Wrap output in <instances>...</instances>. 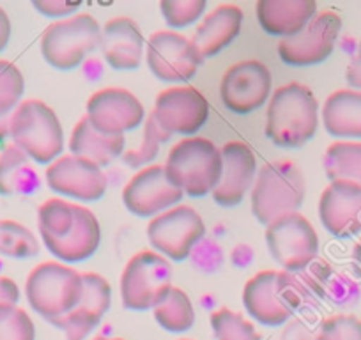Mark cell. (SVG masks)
Segmentation results:
<instances>
[{"instance_id":"obj_21","label":"cell","mask_w":361,"mask_h":340,"mask_svg":"<svg viewBox=\"0 0 361 340\" xmlns=\"http://www.w3.org/2000/svg\"><path fill=\"white\" fill-rule=\"evenodd\" d=\"M99 50L110 68L131 71L140 66L144 54V36L140 27L128 16H116L102 27Z\"/></svg>"},{"instance_id":"obj_1","label":"cell","mask_w":361,"mask_h":340,"mask_svg":"<svg viewBox=\"0 0 361 340\" xmlns=\"http://www.w3.org/2000/svg\"><path fill=\"white\" fill-rule=\"evenodd\" d=\"M319 126V102L312 89L300 82L280 85L267 105L266 137L279 147H301Z\"/></svg>"},{"instance_id":"obj_14","label":"cell","mask_w":361,"mask_h":340,"mask_svg":"<svg viewBox=\"0 0 361 340\" xmlns=\"http://www.w3.org/2000/svg\"><path fill=\"white\" fill-rule=\"evenodd\" d=\"M183 190L169 181L163 165H147L123 190V202L130 213L142 218H154L176 206L183 199Z\"/></svg>"},{"instance_id":"obj_6","label":"cell","mask_w":361,"mask_h":340,"mask_svg":"<svg viewBox=\"0 0 361 340\" xmlns=\"http://www.w3.org/2000/svg\"><path fill=\"white\" fill-rule=\"evenodd\" d=\"M102 27L89 13H78L48 25L41 36L44 61L61 71L78 68L99 47Z\"/></svg>"},{"instance_id":"obj_10","label":"cell","mask_w":361,"mask_h":340,"mask_svg":"<svg viewBox=\"0 0 361 340\" xmlns=\"http://www.w3.org/2000/svg\"><path fill=\"white\" fill-rule=\"evenodd\" d=\"M145 59L152 75L163 82H188L202 62L193 41L176 30L152 34L145 48Z\"/></svg>"},{"instance_id":"obj_22","label":"cell","mask_w":361,"mask_h":340,"mask_svg":"<svg viewBox=\"0 0 361 340\" xmlns=\"http://www.w3.org/2000/svg\"><path fill=\"white\" fill-rule=\"evenodd\" d=\"M257 20L267 34L290 37L301 32L317 15L315 0H259Z\"/></svg>"},{"instance_id":"obj_11","label":"cell","mask_w":361,"mask_h":340,"mask_svg":"<svg viewBox=\"0 0 361 340\" xmlns=\"http://www.w3.org/2000/svg\"><path fill=\"white\" fill-rule=\"evenodd\" d=\"M271 85L269 68L255 59H246L225 71L220 82V98L231 112L246 116L269 99Z\"/></svg>"},{"instance_id":"obj_16","label":"cell","mask_w":361,"mask_h":340,"mask_svg":"<svg viewBox=\"0 0 361 340\" xmlns=\"http://www.w3.org/2000/svg\"><path fill=\"white\" fill-rule=\"evenodd\" d=\"M152 116L169 133L195 135L209 119V103L195 87H169L156 96Z\"/></svg>"},{"instance_id":"obj_12","label":"cell","mask_w":361,"mask_h":340,"mask_svg":"<svg viewBox=\"0 0 361 340\" xmlns=\"http://www.w3.org/2000/svg\"><path fill=\"white\" fill-rule=\"evenodd\" d=\"M340 30H342L340 15H336L335 11L317 13L301 32L280 40L276 50L286 64H319L333 54Z\"/></svg>"},{"instance_id":"obj_27","label":"cell","mask_w":361,"mask_h":340,"mask_svg":"<svg viewBox=\"0 0 361 340\" xmlns=\"http://www.w3.org/2000/svg\"><path fill=\"white\" fill-rule=\"evenodd\" d=\"M37 186L39 176L29 156L15 144L8 145L0 154V195H27Z\"/></svg>"},{"instance_id":"obj_9","label":"cell","mask_w":361,"mask_h":340,"mask_svg":"<svg viewBox=\"0 0 361 340\" xmlns=\"http://www.w3.org/2000/svg\"><path fill=\"white\" fill-rule=\"evenodd\" d=\"M206 236L202 217L190 206H173L152 218L147 225V238L152 248L172 261H185Z\"/></svg>"},{"instance_id":"obj_4","label":"cell","mask_w":361,"mask_h":340,"mask_svg":"<svg viewBox=\"0 0 361 340\" xmlns=\"http://www.w3.org/2000/svg\"><path fill=\"white\" fill-rule=\"evenodd\" d=\"M9 137L36 163H54L64 149V131L54 109L41 99H23L9 117Z\"/></svg>"},{"instance_id":"obj_8","label":"cell","mask_w":361,"mask_h":340,"mask_svg":"<svg viewBox=\"0 0 361 340\" xmlns=\"http://www.w3.org/2000/svg\"><path fill=\"white\" fill-rule=\"evenodd\" d=\"M269 253L283 272H301L317 259L319 236L314 225L301 213L280 217L266 227Z\"/></svg>"},{"instance_id":"obj_3","label":"cell","mask_w":361,"mask_h":340,"mask_svg":"<svg viewBox=\"0 0 361 340\" xmlns=\"http://www.w3.org/2000/svg\"><path fill=\"white\" fill-rule=\"evenodd\" d=\"M307 193L303 170L294 162H271L257 170L252 186V213L267 227L280 217L296 213Z\"/></svg>"},{"instance_id":"obj_40","label":"cell","mask_w":361,"mask_h":340,"mask_svg":"<svg viewBox=\"0 0 361 340\" xmlns=\"http://www.w3.org/2000/svg\"><path fill=\"white\" fill-rule=\"evenodd\" d=\"M280 340H317V329L312 328L305 319L293 317L283 326Z\"/></svg>"},{"instance_id":"obj_5","label":"cell","mask_w":361,"mask_h":340,"mask_svg":"<svg viewBox=\"0 0 361 340\" xmlns=\"http://www.w3.org/2000/svg\"><path fill=\"white\" fill-rule=\"evenodd\" d=\"M82 273L62 262H43L27 277V301L47 321L71 312L82 300Z\"/></svg>"},{"instance_id":"obj_24","label":"cell","mask_w":361,"mask_h":340,"mask_svg":"<svg viewBox=\"0 0 361 340\" xmlns=\"http://www.w3.org/2000/svg\"><path fill=\"white\" fill-rule=\"evenodd\" d=\"M102 241V227L96 214L76 204V221L62 239L44 243L54 257L64 262H82L92 257Z\"/></svg>"},{"instance_id":"obj_32","label":"cell","mask_w":361,"mask_h":340,"mask_svg":"<svg viewBox=\"0 0 361 340\" xmlns=\"http://www.w3.org/2000/svg\"><path fill=\"white\" fill-rule=\"evenodd\" d=\"M214 339L216 340H260L259 332L239 312L221 307L211 315Z\"/></svg>"},{"instance_id":"obj_26","label":"cell","mask_w":361,"mask_h":340,"mask_svg":"<svg viewBox=\"0 0 361 340\" xmlns=\"http://www.w3.org/2000/svg\"><path fill=\"white\" fill-rule=\"evenodd\" d=\"M124 135H105L90 126L87 117H82L73 128L69 138V151L71 154L87 158L96 165H110L116 158L123 156Z\"/></svg>"},{"instance_id":"obj_18","label":"cell","mask_w":361,"mask_h":340,"mask_svg":"<svg viewBox=\"0 0 361 340\" xmlns=\"http://www.w3.org/2000/svg\"><path fill=\"white\" fill-rule=\"evenodd\" d=\"M319 218L329 234L345 239L361 232V186L331 181L319 199Z\"/></svg>"},{"instance_id":"obj_47","label":"cell","mask_w":361,"mask_h":340,"mask_svg":"<svg viewBox=\"0 0 361 340\" xmlns=\"http://www.w3.org/2000/svg\"><path fill=\"white\" fill-rule=\"evenodd\" d=\"M94 340H124V339H117V336H96Z\"/></svg>"},{"instance_id":"obj_43","label":"cell","mask_w":361,"mask_h":340,"mask_svg":"<svg viewBox=\"0 0 361 340\" xmlns=\"http://www.w3.org/2000/svg\"><path fill=\"white\" fill-rule=\"evenodd\" d=\"M231 259L238 268H246L253 261V248L250 245H238L232 250Z\"/></svg>"},{"instance_id":"obj_2","label":"cell","mask_w":361,"mask_h":340,"mask_svg":"<svg viewBox=\"0 0 361 340\" xmlns=\"http://www.w3.org/2000/svg\"><path fill=\"white\" fill-rule=\"evenodd\" d=\"M221 152L214 142L204 137H188L177 142L169 152L165 174L176 188L190 197L213 193L221 178Z\"/></svg>"},{"instance_id":"obj_7","label":"cell","mask_w":361,"mask_h":340,"mask_svg":"<svg viewBox=\"0 0 361 340\" xmlns=\"http://www.w3.org/2000/svg\"><path fill=\"white\" fill-rule=\"evenodd\" d=\"M172 289V266L152 250H142L121 275V300L128 310H154Z\"/></svg>"},{"instance_id":"obj_45","label":"cell","mask_w":361,"mask_h":340,"mask_svg":"<svg viewBox=\"0 0 361 340\" xmlns=\"http://www.w3.org/2000/svg\"><path fill=\"white\" fill-rule=\"evenodd\" d=\"M350 262H353V269L356 279L360 280L361 284V238L357 239L356 245L353 248V255H350Z\"/></svg>"},{"instance_id":"obj_28","label":"cell","mask_w":361,"mask_h":340,"mask_svg":"<svg viewBox=\"0 0 361 340\" xmlns=\"http://www.w3.org/2000/svg\"><path fill=\"white\" fill-rule=\"evenodd\" d=\"M324 170L329 181H350L361 186V142H333L324 152Z\"/></svg>"},{"instance_id":"obj_37","label":"cell","mask_w":361,"mask_h":340,"mask_svg":"<svg viewBox=\"0 0 361 340\" xmlns=\"http://www.w3.org/2000/svg\"><path fill=\"white\" fill-rule=\"evenodd\" d=\"M317 340H361V319L353 314H335L319 324Z\"/></svg>"},{"instance_id":"obj_46","label":"cell","mask_w":361,"mask_h":340,"mask_svg":"<svg viewBox=\"0 0 361 340\" xmlns=\"http://www.w3.org/2000/svg\"><path fill=\"white\" fill-rule=\"evenodd\" d=\"M9 117H0V142L9 137Z\"/></svg>"},{"instance_id":"obj_31","label":"cell","mask_w":361,"mask_h":340,"mask_svg":"<svg viewBox=\"0 0 361 340\" xmlns=\"http://www.w3.org/2000/svg\"><path fill=\"white\" fill-rule=\"evenodd\" d=\"M39 253V241L30 229L13 220H0V255L30 259Z\"/></svg>"},{"instance_id":"obj_35","label":"cell","mask_w":361,"mask_h":340,"mask_svg":"<svg viewBox=\"0 0 361 340\" xmlns=\"http://www.w3.org/2000/svg\"><path fill=\"white\" fill-rule=\"evenodd\" d=\"M0 340H36V328L23 308L0 305Z\"/></svg>"},{"instance_id":"obj_19","label":"cell","mask_w":361,"mask_h":340,"mask_svg":"<svg viewBox=\"0 0 361 340\" xmlns=\"http://www.w3.org/2000/svg\"><path fill=\"white\" fill-rule=\"evenodd\" d=\"M221 178L216 188L213 190L214 202L224 207H234L241 204L246 192L253 186L257 178V159L252 149L245 142H227L220 149Z\"/></svg>"},{"instance_id":"obj_23","label":"cell","mask_w":361,"mask_h":340,"mask_svg":"<svg viewBox=\"0 0 361 340\" xmlns=\"http://www.w3.org/2000/svg\"><path fill=\"white\" fill-rule=\"evenodd\" d=\"M241 25L243 11L235 4H221L204 16L192 40L202 61L225 50L239 36Z\"/></svg>"},{"instance_id":"obj_44","label":"cell","mask_w":361,"mask_h":340,"mask_svg":"<svg viewBox=\"0 0 361 340\" xmlns=\"http://www.w3.org/2000/svg\"><path fill=\"white\" fill-rule=\"evenodd\" d=\"M11 37V20H9L8 13L0 8V51L4 50Z\"/></svg>"},{"instance_id":"obj_15","label":"cell","mask_w":361,"mask_h":340,"mask_svg":"<svg viewBox=\"0 0 361 340\" xmlns=\"http://www.w3.org/2000/svg\"><path fill=\"white\" fill-rule=\"evenodd\" d=\"M85 117L99 133L124 135L144 123L145 110L140 99L126 89L106 87L90 96Z\"/></svg>"},{"instance_id":"obj_36","label":"cell","mask_w":361,"mask_h":340,"mask_svg":"<svg viewBox=\"0 0 361 340\" xmlns=\"http://www.w3.org/2000/svg\"><path fill=\"white\" fill-rule=\"evenodd\" d=\"M207 8L206 0H161L159 9L166 25L183 29L195 23Z\"/></svg>"},{"instance_id":"obj_39","label":"cell","mask_w":361,"mask_h":340,"mask_svg":"<svg viewBox=\"0 0 361 340\" xmlns=\"http://www.w3.org/2000/svg\"><path fill=\"white\" fill-rule=\"evenodd\" d=\"M32 6L48 18H64V16L69 18V15H75L76 9L80 8L78 2L71 4L66 0H34Z\"/></svg>"},{"instance_id":"obj_13","label":"cell","mask_w":361,"mask_h":340,"mask_svg":"<svg viewBox=\"0 0 361 340\" xmlns=\"http://www.w3.org/2000/svg\"><path fill=\"white\" fill-rule=\"evenodd\" d=\"M44 178L55 193L82 202L99 200L109 186V179L102 166L75 154L59 156L48 165Z\"/></svg>"},{"instance_id":"obj_34","label":"cell","mask_w":361,"mask_h":340,"mask_svg":"<svg viewBox=\"0 0 361 340\" xmlns=\"http://www.w3.org/2000/svg\"><path fill=\"white\" fill-rule=\"evenodd\" d=\"M25 80L13 62L0 59V117L11 116L22 103Z\"/></svg>"},{"instance_id":"obj_17","label":"cell","mask_w":361,"mask_h":340,"mask_svg":"<svg viewBox=\"0 0 361 340\" xmlns=\"http://www.w3.org/2000/svg\"><path fill=\"white\" fill-rule=\"evenodd\" d=\"M83 293L80 303L68 314L51 319V324L62 329L66 340H83L89 335L112 305L110 284L96 273H82Z\"/></svg>"},{"instance_id":"obj_25","label":"cell","mask_w":361,"mask_h":340,"mask_svg":"<svg viewBox=\"0 0 361 340\" xmlns=\"http://www.w3.org/2000/svg\"><path fill=\"white\" fill-rule=\"evenodd\" d=\"M322 124L336 138H361V91L331 92L322 105Z\"/></svg>"},{"instance_id":"obj_42","label":"cell","mask_w":361,"mask_h":340,"mask_svg":"<svg viewBox=\"0 0 361 340\" xmlns=\"http://www.w3.org/2000/svg\"><path fill=\"white\" fill-rule=\"evenodd\" d=\"M20 300V289L15 280L0 277V305H16Z\"/></svg>"},{"instance_id":"obj_38","label":"cell","mask_w":361,"mask_h":340,"mask_svg":"<svg viewBox=\"0 0 361 340\" xmlns=\"http://www.w3.org/2000/svg\"><path fill=\"white\" fill-rule=\"evenodd\" d=\"M190 261L192 266L200 273H216L224 266L225 253L224 248L218 245L214 239H206L199 241L195 248L190 253Z\"/></svg>"},{"instance_id":"obj_30","label":"cell","mask_w":361,"mask_h":340,"mask_svg":"<svg viewBox=\"0 0 361 340\" xmlns=\"http://www.w3.org/2000/svg\"><path fill=\"white\" fill-rule=\"evenodd\" d=\"M76 221V204L64 199H48L37 211V225L43 243L62 239Z\"/></svg>"},{"instance_id":"obj_20","label":"cell","mask_w":361,"mask_h":340,"mask_svg":"<svg viewBox=\"0 0 361 340\" xmlns=\"http://www.w3.org/2000/svg\"><path fill=\"white\" fill-rule=\"evenodd\" d=\"M243 305L257 322L269 328L287 324L294 315L283 298L280 272L273 269L257 273L246 282L243 291Z\"/></svg>"},{"instance_id":"obj_48","label":"cell","mask_w":361,"mask_h":340,"mask_svg":"<svg viewBox=\"0 0 361 340\" xmlns=\"http://www.w3.org/2000/svg\"><path fill=\"white\" fill-rule=\"evenodd\" d=\"M180 340H192V339H180Z\"/></svg>"},{"instance_id":"obj_41","label":"cell","mask_w":361,"mask_h":340,"mask_svg":"<svg viewBox=\"0 0 361 340\" xmlns=\"http://www.w3.org/2000/svg\"><path fill=\"white\" fill-rule=\"evenodd\" d=\"M345 80H347V83L350 85V89L361 91V41H360V47H357L356 54L353 55L349 66H347Z\"/></svg>"},{"instance_id":"obj_29","label":"cell","mask_w":361,"mask_h":340,"mask_svg":"<svg viewBox=\"0 0 361 340\" xmlns=\"http://www.w3.org/2000/svg\"><path fill=\"white\" fill-rule=\"evenodd\" d=\"M154 319L166 332H188L195 324V308L185 291L172 286L169 296L154 308Z\"/></svg>"},{"instance_id":"obj_33","label":"cell","mask_w":361,"mask_h":340,"mask_svg":"<svg viewBox=\"0 0 361 340\" xmlns=\"http://www.w3.org/2000/svg\"><path fill=\"white\" fill-rule=\"evenodd\" d=\"M172 133H169L166 130H163L158 123H156L154 116L149 114V117L145 119L144 126V140H142V145L138 149H133V151L124 152L121 158L126 165H130L131 169H138L142 165H147L152 159L158 156L159 145L163 142H169Z\"/></svg>"}]
</instances>
